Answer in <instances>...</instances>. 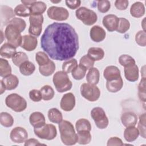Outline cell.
<instances>
[{
  "label": "cell",
  "instance_id": "obj_1",
  "mask_svg": "<svg viewBox=\"0 0 146 146\" xmlns=\"http://www.w3.org/2000/svg\"><path fill=\"white\" fill-rule=\"evenodd\" d=\"M40 46L52 59L67 60L72 58L79 49L78 35L70 25L54 22L46 28Z\"/></svg>",
  "mask_w": 146,
  "mask_h": 146
},
{
  "label": "cell",
  "instance_id": "obj_2",
  "mask_svg": "<svg viewBox=\"0 0 146 146\" xmlns=\"http://www.w3.org/2000/svg\"><path fill=\"white\" fill-rule=\"evenodd\" d=\"M59 129L62 143L67 145H72L78 142V135L72 123L67 120H62L59 123Z\"/></svg>",
  "mask_w": 146,
  "mask_h": 146
},
{
  "label": "cell",
  "instance_id": "obj_3",
  "mask_svg": "<svg viewBox=\"0 0 146 146\" xmlns=\"http://www.w3.org/2000/svg\"><path fill=\"white\" fill-rule=\"evenodd\" d=\"M52 81L54 85L59 92H64L71 89L72 82L70 80L68 74L63 71H57L53 76Z\"/></svg>",
  "mask_w": 146,
  "mask_h": 146
},
{
  "label": "cell",
  "instance_id": "obj_4",
  "mask_svg": "<svg viewBox=\"0 0 146 146\" xmlns=\"http://www.w3.org/2000/svg\"><path fill=\"white\" fill-rule=\"evenodd\" d=\"M5 104L7 107L16 112H22L27 107L26 100L16 93L9 95L5 99Z\"/></svg>",
  "mask_w": 146,
  "mask_h": 146
},
{
  "label": "cell",
  "instance_id": "obj_5",
  "mask_svg": "<svg viewBox=\"0 0 146 146\" xmlns=\"http://www.w3.org/2000/svg\"><path fill=\"white\" fill-rule=\"evenodd\" d=\"M76 17L87 26L94 25L98 20L95 12L86 7H81L75 11Z\"/></svg>",
  "mask_w": 146,
  "mask_h": 146
},
{
  "label": "cell",
  "instance_id": "obj_6",
  "mask_svg": "<svg viewBox=\"0 0 146 146\" xmlns=\"http://www.w3.org/2000/svg\"><path fill=\"white\" fill-rule=\"evenodd\" d=\"M21 32L17 27L11 24H8L5 30V37L10 44L15 48L21 46L22 40Z\"/></svg>",
  "mask_w": 146,
  "mask_h": 146
},
{
  "label": "cell",
  "instance_id": "obj_7",
  "mask_svg": "<svg viewBox=\"0 0 146 146\" xmlns=\"http://www.w3.org/2000/svg\"><path fill=\"white\" fill-rule=\"evenodd\" d=\"M80 94L87 100L95 102L100 96V91L96 85L83 83L80 86Z\"/></svg>",
  "mask_w": 146,
  "mask_h": 146
},
{
  "label": "cell",
  "instance_id": "obj_8",
  "mask_svg": "<svg viewBox=\"0 0 146 146\" xmlns=\"http://www.w3.org/2000/svg\"><path fill=\"white\" fill-rule=\"evenodd\" d=\"M34 132L39 138L48 140H53L57 135L56 128L51 124H45L40 127L34 128Z\"/></svg>",
  "mask_w": 146,
  "mask_h": 146
},
{
  "label": "cell",
  "instance_id": "obj_9",
  "mask_svg": "<svg viewBox=\"0 0 146 146\" xmlns=\"http://www.w3.org/2000/svg\"><path fill=\"white\" fill-rule=\"evenodd\" d=\"M91 116L98 128L105 129L107 127L109 123L108 119L102 108L99 107L94 108L91 111Z\"/></svg>",
  "mask_w": 146,
  "mask_h": 146
},
{
  "label": "cell",
  "instance_id": "obj_10",
  "mask_svg": "<svg viewBox=\"0 0 146 146\" xmlns=\"http://www.w3.org/2000/svg\"><path fill=\"white\" fill-rule=\"evenodd\" d=\"M29 34L33 36H39L42 30V24L43 23V17L42 14L31 15L29 18Z\"/></svg>",
  "mask_w": 146,
  "mask_h": 146
},
{
  "label": "cell",
  "instance_id": "obj_11",
  "mask_svg": "<svg viewBox=\"0 0 146 146\" xmlns=\"http://www.w3.org/2000/svg\"><path fill=\"white\" fill-rule=\"evenodd\" d=\"M47 14L50 19L58 21H66L69 17V13L66 9L54 6L47 9Z\"/></svg>",
  "mask_w": 146,
  "mask_h": 146
},
{
  "label": "cell",
  "instance_id": "obj_12",
  "mask_svg": "<svg viewBox=\"0 0 146 146\" xmlns=\"http://www.w3.org/2000/svg\"><path fill=\"white\" fill-rule=\"evenodd\" d=\"M10 137L14 143H22L25 142L27 139L28 133L24 128L17 127L11 130Z\"/></svg>",
  "mask_w": 146,
  "mask_h": 146
},
{
  "label": "cell",
  "instance_id": "obj_13",
  "mask_svg": "<svg viewBox=\"0 0 146 146\" xmlns=\"http://www.w3.org/2000/svg\"><path fill=\"white\" fill-rule=\"evenodd\" d=\"M75 106V98L71 92H68L63 95L60 103V108L64 111L69 112L72 111Z\"/></svg>",
  "mask_w": 146,
  "mask_h": 146
},
{
  "label": "cell",
  "instance_id": "obj_14",
  "mask_svg": "<svg viewBox=\"0 0 146 146\" xmlns=\"http://www.w3.org/2000/svg\"><path fill=\"white\" fill-rule=\"evenodd\" d=\"M119 21V19L116 15L114 14H108L103 17L102 23L108 31L112 32L116 30Z\"/></svg>",
  "mask_w": 146,
  "mask_h": 146
},
{
  "label": "cell",
  "instance_id": "obj_15",
  "mask_svg": "<svg viewBox=\"0 0 146 146\" xmlns=\"http://www.w3.org/2000/svg\"><path fill=\"white\" fill-rule=\"evenodd\" d=\"M38 44V40L35 36L31 35H25L22 36V43L21 47L27 51L34 50Z\"/></svg>",
  "mask_w": 146,
  "mask_h": 146
},
{
  "label": "cell",
  "instance_id": "obj_16",
  "mask_svg": "<svg viewBox=\"0 0 146 146\" xmlns=\"http://www.w3.org/2000/svg\"><path fill=\"white\" fill-rule=\"evenodd\" d=\"M15 15L14 11L10 7L7 6H1V21L3 25L9 23L10 21L13 19Z\"/></svg>",
  "mask_w": 146,
  "mask_h": 146
},
{
  "label": "cell",
  "instance_id": "obj_17",
  "mask_svg": "<svg viewBox=\"0 0 146 146\" xmlns=\"http://www.w3.org/2000/svg\"><path fill=\"white\" fill-rule=\"evenodd\" d=\"M103 76L107 81L116 80L121 76L120 71L115 66H108L103 71Z\"/></svg>",
  "mask_w": 146,
  "mask_h": 146
},
{
  "label": "cell",
  "instance_id": "obj_18",
  "mask_svg": "<svg viewBox=\"0 0 146 146\" xmlns=\"http://www.w3.org/2000/svg\"><path fill=\"white\" fill-rule=\"evenodd\" d=\"M90 38L95 42H100L103 41L106 36L105 30L100 26H94L90 30Z\"/></svg>",
  "mask_w": 146,
  "mask_h": 146
},
{
  "label": "cell",
  "instance_id": "obj_19",
  "mask_svg": "<svg viewBox=\"0 0 146 146\" xmlns=\"http://www.w3.org/2000/svg\"><path fill=\"white\" fill-rule=\"evenodd\" d=\"M121 121L125 127L135 126L137 122V116L133 112H125L121 116Z\"/></svg>",
  "mask_w": 146,
  "mask_h": 146
},
{
  "label": "cell",
  "instance_id": "obj_20",
  "mask_svg": "<svg viewBox=\"0 0 146 146\" xmlns=\"http://www.w3.org/2000/svg\"><path fill=\"white\" fill-rule=\"evenodd\" d=\"M124 72L125 78L127 80L134 82L138 80L139 68L136 64L124 67Z\"/></svg>",
  "mask_w": 146,
  "mask_h": 146
},
{
  "label": "cell",
  "instance_id": "obj_21",
  "mask_svg": "<svg viewBox=\"0 0 146 146\" xmlns=\"http://www.w3.org/2000/svg\"><path fill=\"white\" fill-rule=\"evenodd\" d=\"M30 124L34 128H39L46 124V119L43 114L40 112H34L29 117Z\"/></svg>",
  "mask_w": 146,
  "mask_h": 146
},
{
  "label": "cell",
  "instance_id": "obj_22",
  "mask_svg": "<svg viewBox=\"0 0 146 146\" xmlns=\"http://www.w3.org/2000/svg\"><path fill=\"white\" fill-rule=\"evenodd\" d=\"M17 52L16 48L9 43H5L0 48V55L6 58H11Z\"/></svg>",
  "mask_w": 146,
  "mask_h": 146
},
{
  "label": "cell",
  "instance_id": "obj_23",
  "mask_svg": "<svg viewBox=\"0 0 146 146\" xmlns=\"http://www.w3.org/2000/svg\"><path fill=\"white\" fill-rule=\"evenodd\" d=\"M1 80L7 90H12L16 88L19 84L18 78L17 76L13 74L3 77Z\"/></svg>",
  "mask_w": 146,
  "mask_h": 146
},
{
  "label": "cell",
  "instance_id": "obj_24",
  "mask_svg": "<svg viewBox=\"0 0 146 146\" xmlns=\"http://www.w3.org/2000/svg\"><path fill=\"white\" fill-rule=\"evenodd\" d=\"M130 14L135 18H140L145 14V7L141 2H136L130 8Z\"/></svg>",
  "mask_w": 146,
  "mask_h": 146
},
{
  "label": "cell",
  "instance_id": "obj_25",
  "mask_svg": "<svg viewBox=\"0 0 146 146\" xmlns=\"http://www.w3.org/2000/svg\"><path fill=\"white\" fill-rule=\"evenodd\" d=\"M123 86V80L122 78L120 76L116 80L107 81L106 88L108 91L110 92L116 93L119 91Z\"/></svg>",
  "mask_w": 146,
  "mask_h": 146
},
{
  "label": "cell",
  "instance_id": "obj_26",
  "mask_svg": "<svg viewBox=\"0 0 146 146\" xmlns=\"http://www.w3.org/2000/svg\"><path fill=\"white\" fill-rule=\"evenodd\" d=\"M139 135V132L135 126L127 127L124 132V137L128 142H132L136 140Z\"/></svg>",
  "mask_w": 146,
  "mask_h": 146
},
{
  "label": "cell",
  "instance_id": "obj_27",
  "mask_svg": "<svg viewBox=\"0 0 146 146\" xmlns=\"http://www.w3.org/2000/svg\"><path fill=\"white\" fill-rule=\"evenodd\" d=\"M87 55L94 62L102 60L104 56V51L100 47H90L87 52Z\"/></svg>",
  "mask_w": 146,
  "mask_h": 146
},
{
  "label": "cell",
  "instance_id": "obj_28",
  "mask_svg": "<svg viewBox=\"0 0 146 146\" xmlns=\"http://www.w3.org/2000/svg\"><path fill=\"white\" fill-rule=\"evenodd\" d=\"M100 72L98 68L92 67L90 68L86 75V80L88 83L96 85L99 81Z\"/></svg>",
  "mask_w": 146,
  "mask_h": 146
},
{
  "label": "cell",
  "instance_id": "obj_29",
  "mask_svg": "<svg viewBox=\"0 0 146 146\" xmlns=\"http://www.w3.org/2000/svg\"><path fill=\"white\" fill-rule=\"evenodd\" d=\"M47 9L46 3L42 1H35L30 6L31 15H41Z\"/></svg>",
  "mask_w": 146,
  "mask_h": 146
},
{
  "label": "cell",
  "instance_id": "obj_30",
  "mask_svg": "<svg viewBox=\"0 0 146 146\" xmlns=\"http://www.w3.org/2000/svg\"><path fill=\"white\" fill-rule=\"evenodd\" d=\"M48 117L49 120L54 123L59 124L63 120L62 112L56 108H52L48 111Z\"/></svg>",
  "mask_w": 146,
  "mask_h": 146
},
{
  "label": "cell",
  "instance_id": "obj_31",
  "mask_svg": "<svg viewBox=\"0 0 146 146\" xmlns=\"http://www.w3.org/2000/svg\"><path fill=\"white\" fill-rule=\"evenodd\" d=\"M35 70V65L29 60L26 61L19 66V71L21 73L25 76H29L33 74Z\"/></svg>",
  "mask_w": 146,
  "mask_h": 146
},
{
  "label": "cell",
  "instance_id": "obj_32",
  "mask_svg": "<svg viewBox=\"0 0 146 146\" xmlns=\"http://www.w3.org/2000/svg\"><path fill=\"white\" fill-rule=\"evenodd\" d=\"M55 64L54 62L50 60V62L44 66L39 67V71L40 73L44 76H48L51 75L55 70Z\"/></svg>",
  "mask_w": 146,
  "mask_h": 146
},
{
  "label": "cell",
  "instance_id": "obj_33",
  "mask_svg": "<svg viewBox=\"0 0 146 146\" xmlns=\"http://www.w3.org/2000/svg\"><path fill=\"white\" fill-rule=\"evenodd\" d=\"M11 73V67L9 62L3 58L0 59V76L6 77Z\"/></svg>",
  "mask_w": 146,
  "mask_h": 146
},
{
  "label": "cell",
  "instance_id": "obj_34",
  "mask_svg": "<svg viewBox=\"0 0 146 146\" xmlns=\"http://www.w3.org/2000/svg\"><path fill=\"white\" fill-rule=\"evenodd\" d=\"M40 91L42 96V99L46 101L52 99L55 95L54 89L49 85H45L43 86L40 88Z\"/></svg>",
  "mask_w": 146,
  "mask_h": 146
},
{
  "label": "cell",
  "instance_id": "obj_35",
  "mask_svg": "<svg viewBox=\"0 0 146 146\" xmlns=\"http://www.w3.org/2000/svg\"><path fill=\"white\" fill-rule=\"evenodd\" d=\"M78 143L79 144L85 145L90 143L92 137L90 131H82L78 132Z\"/></svg>",
  "mask_w": 146,
  "mask_h": 146
},
{
  "label": "cell",
  "instance_id": "obj_36",
  "mask_svg": "<svg viewBox=\"0 0 146 146\" xmlns=\"http://www.w3.org/2000/svg\"><path fill=\"white\" fill-rule=\"evenodd\" d=\"M0 123L5 127H10L13 125L14 119L10 113L2 112L0 114Z\"/></svg>",
  "mask_w": 146,
  "mask_h": 146
},
{
  "label": "cell",
  "instance_id": "obj_37",
  "mask_svg": "<svg viewBox=\"0 0 146 146\" xmlns=\"http://www.w3.org/2000/svg\"><path fill=\"white\" fill-rule=\"evenodd\" d=\"M15 14L19 17H26L31 15V11L30 9V7L27 6L23 4H20L17 5L14 10Z\"/></svg>",
  "mask_w": 146,
  "mask_h": 146
},
{
  "label": "cell",
  "instance_id": "obj_38",
  "mask_svg": "<svg viewBox=\"0 0 146 146\" xmlns=\"http://www.w3.org/2000/svg\"><path fill=\"white\" fill-rule=\"evenodd\" d=\"M75 127L77 132L82 131H90L91 130V125L90 122L86 119H80L78 120L75 124Z\"/></svg>",
  "mask_w": 146,
  "mask_h": 146
},
{
  "label": "cell",
  "instance_id": "obj_39",
  "mask_svg": "<svg viewBox=\"0 0 146 146\" xmlns=\"http://www.w3.org/2000/svg\"><path fill=\"white\" fill-rule=\"evenodd\" d=\"M28 56L27 54L23 52H17L14 56L12 58V62L16 66L19 67L26 61L28 60Z\"/></svg>",
  "mask_w": 146,
  "mask_h": 146
},
{
  "label": "cell",
  "instance_id": "obj_40",
  "mask_svg": "<svg viewBox=\"0 0 146 146\" xmlns=\"http://www.w3.org/2000/svg\"><path fill=\"white\" fill-rule=\"evenodd\" d=\"M78 66L77 60L74 58H71L65 60L62 64V70L67 74H69Z\"/></svg>",
  "mask_w": 146,
  "mask_h": 146
},
{
  "label": "cell",
  "instance_id": "obj_41",
  "mask_svg": "<svg viewBox=\"0 0 146 146\" xmlns=\"http://www.w3.org/2000/svg\"><path fill=\"white\" fill-rule=\"evenodd\" d=\"M86 71L87 70L84 67L79 64L72 71L71 75L75 80H81L84 77Z\"/></svg>",
  "mask_w": 146,
  "mask_h": 146
},
{
  "label": "cell",
  "instance_id": "obj_42",
  "mask_svg": "<svg viewBox=\"0 0 146 146\" xmlns=\"http://www.w3.org/2000/svg\"><path fill=\"white\" fill-rule=\"evenodd\" d=\"M118 26L116 29L117 32L123 34L126 33L130 27V23L129 21L125 18H119Z\"/></svg>",
  "mask_w": 146,
  "mask_h": 146
},
{
  "label": "cell",
  "instance_id": "obj_43",
  "mask_svg": "<svg viewBox=\"0 0 146 146\" xmlns=\"http://www.w3.org/2000/svg\"><path fill=\"white\" fill-rule=\"evenodd\" d=\"M119 62L120 65L124 67L136 64L135 59L131 56L127 54L120 55L119 58Z\"/></svg>",
  "mask_w": 146,
  "mask_h": 146
},
{
  "label": "cell",
  "instance_id": "obj_44",
  "mask_svg": "<svg viewBox=\"0 0 146 146\" xmlns=\"http://www.w3.org/2000/svg\"><path fill=\"white\" fill-rule=\"evenodd\" d=\"M35 60L39 66L48 64L51 60L48 55L43 51H39L35 54Z\"/></svg>",
  "mask_w": 146,
  "mask_h": 146
},
{
  "label": "cell",
  "instance_id": "obj_45",
  "mask_svg": "<svg viewBox=\"0 0 146 146\" xmlns=\"http://www.w3.org/2000/svg\"><path fill=\"white\" fill-rule=\"evenodd\" d=\"M145 113H143L139 117V121L138 123V130L139 132V135L143 138L146 137L145 135Z\"/></svg>",
  "mask_w": 146,
  "mask_h": 146
},
{
  "label": "cell",
  "instance_id": "obj_46",
  "mask_svg": "<svg viewBox=\"0 0 146 146\" xmlns=\"http://www.w3.org/2000/svg\"><path fill=\"white\" fill-rule=\"evenodd\" d=\"M9 24H11L17 27L21 33L25 30L26 27V22L23 19L19 18H14L10 21Z\"/></svg>",
  "mask_w": 146,
  "mask_h": 146
},
{
  "label": "cell",
  "instance_id": "obj_47",
  "mask_svg": "<svg viewBox=\"0 0 146 146\" xmlns=\"http://www.w3.org/2000/svg\"><path fill=\"white\" fill-rule=\"evenodd\" d=\"M138 95L139 99L143 102H145V78L143 76L138 86Z\"/></svg>",
  "mask_w": 146,
  "mask_h": 146
},
{
  "label": "cell",
  "instance_id": "obj_48",
  "mask_svg": "<svg viewBox=\"0 0 146 146\" xmlns=\"http://www.w3.org/2000/svg\"><path fill=\"white\" fill-rule=\"evenodd\" d=\"M94 61L92 60L87 55L83 56L79 61V64L84 67L86 70H90L94 65Z\"/></svg>",
  "mask_w": 146,
  "mask_h": 146
},
{
  "label": "cell",
  "instance_id": "obj_49",
  "mask_svg": "<svg viewBox=\"0 0 146 146\" xmlns=\"http://www.w3.org/2000/svg\"><path fill=\"white\" fill-rule=\"evenodd\" d=\"M98 10L102 13H107L111 8V3L108 0H102L98 1Z\"/></svg>",
  "mask_w": 146,
  "mask_h": 146
},
{
  "label": "cell",
  "instance_id": "obj_50",
  "mask_svg": "<svg viewBox=\"0 0 146 146\" xmlns=\"http://www.w3.org/2000/svg\"><path fill=\"white\" fill-rule=\"evenodd\" d=\"M146 34L144 30L138 31L135 35V41L140 46L145 47L146 45Z\"/></svg>",
  "mask_w": 146,
  "mask_h": 146
},
{
  "label": "cell",
  "instance_id": "obj_51",
  "mask_svg": "<svg viewBox=\"0 0 146 146\" xmlns=\"http://www.w3.org/2000/svg\"><path fill=\"white\" fill-rule=\"evenodd\" d=\"M29 97L31 100L35 102H40L42 99V96L40 90H32L29 92Z\"/></svg>",
  "mask_w": 146,
  "mask_h": 146
},
{
  "label": "cell",
  "instance_id": "obj_52",
  "mask_svg": "<svg viewBox=\"0 0 146 146\" xmlns=\"http://www.w3.org/2000/svg\"><path fill=\"white\" fill-rule=\"evenodd\" d=\"M129 2L127 0H116L115 6L119 10H125L128 6Z\"/></svg>",
  "mask_w": 146,
  "mask_h": 146
},
{
  "label": "cell",
  "instance_id": "obj_53",
  "mask_svg": "<svg viewBox=\"0 0 146 146\" xmlns=\"http://www.w3.org/2000/svg\"><path fill=\"white\" fill-rule=\"evenodd\" d=\"M107 145L108 146L111 145H117V146H121L124 145L122 140L117 137H112L110 138L107 141Z\"/></svg>",
  "mask_w": 146,
  "mask_h": 146
},
{
  "label": "cell",
  "instance_id": "obj_54",
  "mask_svg": "<svg viewBox=\"0 0 146 146\" xmlns=\"http://www.w3.org/2000/svg\"><path fill=\"white\" fill-rule=\"evenodd\" d=\"M66 6L70 9L74 10L79 7L81 4V1L80 0H67L65 1Z\"/></svg>",
  "mask_w": 146,
  "mask_h": 146
},
{
  "label": "cell",
  "instance_id": "obj_55",
  "mask_svg": "<svg viewBox=\"0 0 146 146\" xmlns=\"http://www.w3.org/2000/svg\"><path fill=\"white\" fill-rule=\"evenodd\" d=\"M25 146H28V145H45L44 144H42L39 142V141L35 139L31 138L29 139H27L25 143L24 144Z\"/></svg>",
  "mask_w": 146,
  "mask_h": 146
},
{
  "label": "cell",
  "instance_id": "obj_56",
  "mask_svg": "<svg viewBox=\"0 0 146 146\" xmlns=\"http://www.w3.org/2000/svg\"><path fill=\"white\" fill-rule=\"evenodd\" d=\"M36 1L33 0H30V1H21V2L23 3V5H25L27 6L30 7L31 5H32Z\"/></svg>",
  "mask_w": 146,
  "mask_h": 146
},
{
  "label": "cell",
  "instance_id": "obj_57",
  "mask_svg": "<svg viewBox=\"0 0 146 146\" xmlns=\"http://www.w3.org/2000/svg\"><path fill=\"white\" fill-rule=\"evenodd\" d=\"M0 82H1V94H2L5 92V91L6 90V88L3 83L2 82V81L1 80Z\"/></svg>",
  "mask_w": 146,
  "mask_h": 146
},
{
  "label": "cell",
  "instance_id": "obj_58",
  "mask_svg": "<svg viewBox=\"0 0 146 146\" xmlns=\"http://www.w3.org/2000/svg\"><path fill=\"white\" fill-rule=\"evenodd\" d=\"M51 2H52V3H59V2H61V1H51Z\"/></svg>",
  "mask_w": 146,
  "mask_h": 146
},
{
  "label": "cell",
  "instance_id": "obj_59",
  "mask_svg": "<svg viewBox=\"0 0 146 146\" xmlns=\"http://www.w3.org/2000/svg\"><path fill=\"white\" fill-rule=\"evenodd\" d=\"M1 36H2V40H1V43H2V42H3V39H2V38H3V33H2V31H1Z\"/></svg>",
  "mask_w": 146,
  "mask_h": 146
}]
</instances>
